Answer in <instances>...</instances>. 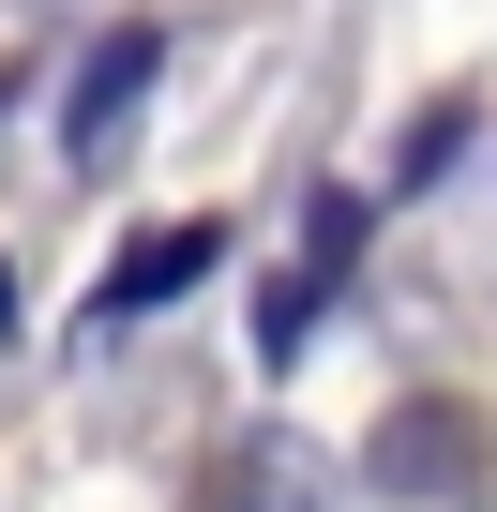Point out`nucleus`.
<instances>
[{
  "mask_svg": "<svg viewBox=\"0 0 497 512\" xmlns=\"http://www.w3.org/2000/svg\"><path fill=\"white\" fill-rule=\"evenodd\" d=\"M151 61H166V31H121V46L91 61V91H76V166H106V151H121V106L151 91Z\"/></svg>",
  "mask_w": 497,
  "mask_h": 512,
  "instance_id": "obj_2",
  "label": "nucleus"
},
{
  "mask_svg": "<svg viewBox=\"0 0 497 512\" xmlns=\"http://www.w3.org/2000/svg\"><path fill=\"white\" fill-rule=\"evenodd\" d=\"M211 241H226V226H151V241L121 256V287H106V317H136V302H181V287L211 272Z\"/></svg>",
  "mask_w": 497,
  "mask_h": 512,
  "instance_id": "obj_3",
  "label": "nucleus"
},
{
  "mask_svg": "<svg viewBox=\"0 0 497 512\" xmlns=\"http://www.w3.org/2000/svg\"><path fill=\"white\" fill-rule=\"evenodd\" d=\"M377 482H392L407 512H482V422H467L452 392H422V407L377 437Z\"/></svg>",
  "mask_w": 497,
  "mask_h": 512,
  "instance_id": "obj_1",
  "label": "nucleus"
},
{
  "mask_svg": "<svg viewBox=\"0 0 497 512\" xmlns=\"http://www.w3.org/2000/svg\"><path fill=\"white\" fill-rule=\"evenodd\" d=\"M211 512H317V467L272 452V437H241V452L211 467Z\"/></svg>",
  "mask_w": 497,
  "mask_h": 512,
  "instance_id": "obj_4",
  "label": "nucleus"
}]
</instances>
